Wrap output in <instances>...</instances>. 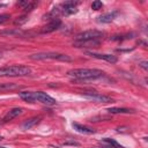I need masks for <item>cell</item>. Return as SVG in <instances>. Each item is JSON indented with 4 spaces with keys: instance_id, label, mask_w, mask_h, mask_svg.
<instances>
[{
    "instance_id": "9a60e30c",
    "label": "cell",
    "mask_w": 148,
    "mask_h": 148,
    "mask_svg": "<svg viewBox=\"0 0 148 148\" xmlns=\"http://www.w3.org/2000/svg\"><path fill=\"white\" fill-rule=\"evenodd\" d=\"M99 44V40H87V42H74V45L76 47H92L97 46Z\"/></svg>"
},
{
    "instance_id": "484cf974",
    "label": "cell",
    "mask_w": 148,
    "mask_h": 148,
    "mask_svg": "<svg viewBox=\"0 0 148 148\" xmlns=\"http://www.w3.org/2000/svg\"><path fill=\"white\" fill-rule=\"evenodd\" d=\"M2 124H3V123H2V121H0V127L2 126Z\"/></svg>"
},
{
    "instance_id": "d6986e66",
    "label": "cell",
    "mask_w": 148,
    "mask_h": 148,
    "mask_svg": "<svg viewBox=\"0 0 148 148\" xmlns=\"http://www.w3.org/2000/svg\"><path fill=\"white\" fill-rule=\"evenodd\" d=\"M36 6H37V2H36V1H29L28 5L23 8V10H24V12H31Z\"/></svg>"
},
{
    "instance_id": "4fadbf2b",
    "label": "cell",
    "mask_w": 148,
    "mask_h": 148,
    "mask_svg": "<svg viewBox=\"0 0 148 148\" xmlns=\"http://www.w3.org/2000/svg\"><path fill=\"white\" fill-rule=\"evenodd\" d=\"M22 86L17 84V83H13V82H9V83H0V91H12V90H17V89H21Z\"/></svg>"
},
{
    "instance_id": "cb8c5ba5",
    "label": "cell",
    "mask_w": 148,
    "mask_h": 148,
    "mask_svg": "<svg viewBox=\"0 0 148 148\" xmlns=\"http://www.w3.org/2000/svg\"><path fill=\"white\" fill-rule=\"evenodd\" d=\"M139 65H140L145 71H147V69H148V62H147V61H141Z\"/></svg>"
},
{
    "instance_id": "603a6c76",
    "label": "cell",
    "mask_w": 148,
    "mask_h": 148,
    "mask_svg": "<svg viewBox=\"0 0 148 148\" xmlns=\"http://www.w3.org/2000/svg\"><path fill=\"white\" fill-rule=\"evenodd\" d=\"M30 0H25V1H18L17 2V6H20V7H22V9L28 5V2H29Z\"/></svg>"
},
{
    "instance_id": "f1b7e54d",
    "label": "cell",
    "mask_w": 148,
    "mask_h": 148,
    "mask_svg": "<svg viewBox=\"0 0 148 148\" xmlns=\"http://www.w3.org/2000/svg\"><path fill=\"white\" fill-rule=\"evenodd\" d=\"M0 148H5V147H0Z\"/></svg>"
},
{
    "instance_id": "30bf717a",
    "label": "cell",
    "mask_w": 148,
    "mask_h": 148,
    "mask_svg": "<svg viewBox=\"0 0 148 148\" xmlns=\"http://www.w3.org/2000/svg\"><path fill=\"white\" fill-rule=\"evenodd\" d=\"M72 126H73V128H74L76 132L82 133V134H94V133H96V130H94V128H91V127H88V126H86V125H81V124H79V123H73Z\"/></svg>"
},
{
    "instance_id": "8992f818",
    "label": "cell",
    "mask_w": 148,
    "mask_h": 148,
    "mask_svg": "<svg viewBox=\"0 0 148 148\" xmlns=\"http://www.w3.org/2000/svg\"><path fill=\"white\" fill-rule=\"evenodd\" d=\"M34 96H35V101H38L45 105H54L57 102L53 97H51L50 95H47L46 92L43 91H34Z\"/></svg>"
},
{
    "instance_id": "4316f807",
    "label": "cell",
    "mask_w": 148,
    "mask_h": 148,
    "mask_svg": "<svg viewBox=\"0 0 148 148\" xmlns=\"http://www.w3.org/2000/svg\"><path fill=\"white\" fill-rule=\"evenodd\" d=\"M0 140H2V136H1V135H0Z\"/></svg>"
},
{
    "instance_id": "7c38bea8",
    "label": "cell",
    "mask_w": 148,
    "mask_h": 148,
    "mask_svg": "<svg viewBox=\"0 0 148 148\" xmlns=\"http://www.w3.org/2000/svg\"><path fill=\"white\" fill-rule=\"evenodd\" d=\"M116 15H117V12H111V13L103 14V15L97 17V22H99V23H110V22L113 21Z\"/></svg>"
},
{
    "instance_id": "ba28073f",
    "label": "cell",
    "mask_w": 148,
    "mask_h": 148,
    "mask_svg": "<svg viewBox=\"0 0 148 148\" xmlns=\"http://www.w3.org/2000/svg\"><path fill=\"white\" fill-rule=\"evenodd\" d=\"M61 25V21L59 18H53L47 24H45L43 28H42V34H50V32H53L56 31L57 29H59V27Z\"/></svg>"
},
{
    "instance_id": "3957f363",
    "label": "cell",
    "mask_w": 148,
    "mask_h": 148,
    "mask_svg": "<svg viewBox=\"0 0 148 148\" xmlns=\"http://www.w3.org/2000/svg\"><path fill=\"white\" fill-rule=\"evenodd\" d=\"M30 59L32 60H59V61H67L71 62L72 58L67 54L62 53H57V52H39V53H34L29 56Z\"/></svg>"
},
{
    "instance_id": "5bb4252c",
    "label": "cell",
    "mask_w": 148,
    "mask_h": 148,
    "mask_svg": "<svg viewBox=\"0 0 148 148\" xmlns=\"http://www.w3.org/2000/svg\"><path fill=\"white\" fill-rule=\"evenodd\" d=\"M18 96L28 103H35L36 102L35 96H34V91H21V92H18Z\"/></svg>"
},
{
    "instance_id": "8fae6325",
    "label": "cell",
    "mask_w": 148,
    "mask_h": 148,
    "mask_svg": "<svg viewBox=\"0 0 148 148\" xmlns=\"http://www.w3.org/2000/svg\"><path fill=\"white\" fill-rule=\"evenodd\" d=\"M40 120H42V117H40V116L29 118V119H27V120L22 124V128H23V130H30V128H32L34 126H36Z\"/></svg>"
},
{
    "instance_id": "6da1fadb",
    "label": "cell",
    "mask_w": 148,
    "mask_h": 148,
    "mask_svg": "<svg viewBox=\"0 0 148 148\" xmlns=\"http://www.w3.org/2000/svg\"><path fill=\"white\" fill-rule=\"evenodd\" d=\"M67 75L77 80H96L104 75V72L97 68H74L67 72Z\"/></svg>"
},
{
    "instance_id": "277c9868",
    "label": "cell",
    "mask_w": 148,
    "mask_h": 148,
    "mask_svg": "<svg viewBox=\"0 0 148 148\" xmlns=\"http://www.w3.org/2000/svg\"><path fill=\"white\" fill-rule=\"evenodd\" d=\"M104 34L102 31L95 30V29H90V30H86L82 31L80 34H77L75 36V42H87V40H99V38L103 36Z\"/></svg>"
},
{
    "instance_id": "83f0119b",
    "label": "cell",
    "mask_w": 148,
    "mask_h": 148,
    "mask_svg": "<svg viewBox=\"0 0 148 148\" xmlns=\"http://www.w3.org/2000/svg\"><path fill=\"white\" fill-rule=\"evenodd\" d=\"M1 56H2V54H1V52H0V58H1Z\"/></svg>"
},
{
    "instance_id": "ac0fdd59",
    "label": "cell",
    "mask_w": 148,
    "mask_h": 148,
    "mask_svg": "<svg viewBox=\"0 0 148 148\" xmlns=\"http://www.w3.org/2000/svg\"><path fill=\"white\" fill-rule=\"evenodd\" d=\"M61 145H62V146H76V147H79L81 143L77 142V141H75V140H73V139H67V140H65Z\"/></svg>"
},
{
    "instance_id": "5b68a950",
    "label": "cell",
    "mask_w": 148,
    "mask_h": 148,
    "mask_svg": "<svg viewBox=\"0 0 148 148\" xmlns=\"http://www.w3.org/2000/svg\"><path fill=\"white\" fill-rule=\"evenodd\" d=\"M82 95L94 102H98V103H112L113 99L110 97V96H106V95H102L97 91H83Z\"/></svg>"
},
{
    "instance_id": "7a4b0ae2",
    "label": "cell",
    "mask_w": 148,
    "mask_h": 148,
    "mask_svg": "<svg viewBox=\"0 0 148 148\" xmlns=\"http://www.w3.org/2000/svg\"><path fill=\"white\" fill-rule=\"evenodd\" d=\"M31 74V68L24 65H12L0 68V76H27Z\"/></svg>"
},
{
    "instance_id": "7402d4cb",
    "label": "cell",
    "mask_w": 148,
    "mask_h": 148,
    "mask_svg": "<svg viewBox=\"0 0 148 148\" xmlns=\"http://www.w3.org/2000/svg\"><path fill=\"white\" fill-rule=\"evenodd\" d=\"M10 18L9 14H0V23H5Z\"/></svg>"
},
{
    "instance_id": "d4e9b609",
    "label": "cell",
    "mask_w": 148,
    "mask_h": 148,
    "mask_svg": "<svg viewBox=\"0 0 148 148\" xmlns=\"http://www.w3.org/2000/svg\"><path fill=\"white\" fill-rule=\"evenodd\" d=\"M92 148H113V147H110V146H104V147H92Z\"/></svg>"
},
{
    "instance_id": "52a82bcc",
    "label": "cell",
    "mask_w": 148,
    "mask_h": 148,
    "mask_svg": "<svg viewBox=\"0 0 148 148\" xmlns=\"http://www.w3.org/2000/svg\"><path fill=\"white\" fill-rule=\"evenodd\" d=\"M86 54L90 56L91 58H96V59H99V60H105L110 64H116L118 61V58L113 54H106V53H97V52H90V51H87Z\"/></svg>"
},
{
    "instance_id": "ffe728a7",
    "label": "cell",
    "mask_w": 148,
    "mask_h": 148,
    "mask_svg": "<svg viewBox=\"0 0 148 148\" xmlns=\"http://www.w3.org/2000/svg\"><path fill=\"white\" fill-rule=\"evenodd\" d=\"M103 7V3H102V1H98V0H96V1H94L92 3H91V9H94V10H98V9H101Z\"/></svg>"
},
{
    "instance_id": "2e32d148",
    "label": "cell",
    "mask_w": 148,
    "mask_h": 148,
    "mask_svg": "<svg viewBox=\"0 0 148 148\" xmlns=\"http://www.w3.org/2000/svg\"><path fill=\"white\" fill-rule=\"evenodd\" d=\"M108 111L110 113H134L133 109H127V108H109Z\"/></svg>"
},
{
    "instance_id": "9c48e42d",
    "label": "cell",
    "mask_w": 148,
    "mask_h": 148,
    "mask_svg": "<svg viewBox=\"0 0 148 148\" xmlns=\"http://www.w3.org/2000/svg\"><path fill=\"white\" fill-rule=\"evenodd\" d=\"M22 113H23V109H22V108H13V109H10V110L5 114V117L2 118V123L6 124V123L13 120L14 118L18 117V116L22 114Z\"/></svg>"
},
{
    "instance_id": "44dd1931",
    "label": "cell",
    "mask_w": 148,
    "mask_h": 148,
    "mask_svg": "<svg viewBox=\"0 0 148 148\" xmlns=\"http://www.w3.org/2000/svg\"><path fill=\"white\" fill-rule=\"evenodd\" d=\"M1 35H22L23 32L20 30H10V31H1Z\"/></svg>"
},
{
    "instance_id": "e0dca14e",
    "label": "cell",
    "mask_w": 148,
    "mask_h": 148,
    "mask_svg": "<svg viewBox=\"0 0 148 148\" xmlns=\"http://www.w3.org/2000/svg\"><path fill=\"white\" fill-rule=\"evenodd\" d=\"M101 143H104L106 146H110V147H113V148H124L121 145H119L116 140L113 139H110V138H105V139H102L101 140Z\"/></svg>"
}]
</instances>
